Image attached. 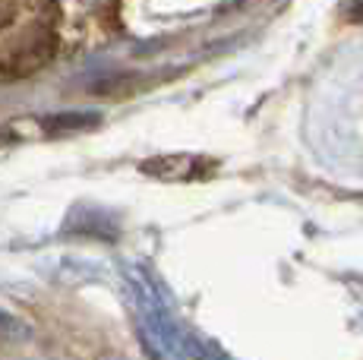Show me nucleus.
Masks as SVG:
<instances>
[{"label": "nucleus", "mask_w": 363, "mask_h": 360, "mask_svg": "<svg viewBox=\"0 0 363 360\" xmlns=\"http://www.w3.org/2000/svg\"><path fill=\"white\" fill-rule=\"evenodd\" d=\"M202 158H190V155H174V158H158L152 164H143L145 174H155L162 180H196L202 174H208L212 168L202 171L199 168Z\"/></svg>", "instance_id": "obj_1"}, {"label": "nucleus", "mask_w": 363, "mask_h": 360, "mask_svg": "<svg viewBox=\"0 0 363 360\" xmlns=\"http://www.w3.org/2000/svg\"><path fill=\"white\" fill-rule=\"evenodd\" d=\"M347 19L363 23V0H347Z\"/></svg>", "instance_id": "obj_2"}]
</instances>
